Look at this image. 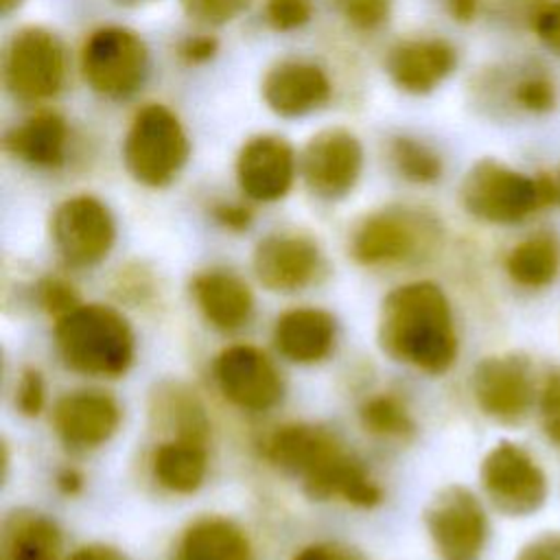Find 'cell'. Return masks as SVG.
I'll list each match as a JSON object with an SVG mask.
<instances>
[{"instance_id":"obj_39","label":"cell","mask_w":560,"mask_h":560,"mask_svg":"<svg viewBox=\"0 0 560 560\" xmlns=\"http://www.w3.org/2000/svg\"><path fill=\"white\" fill-rule=\"evenodd\" d=\"M217 52V39L210 35H195L182 42L179 46V57L186 63H203Z\"/></svg>"},{"instance_id":"obj_19","label":"cell","mask_w":560,"mask_h":560,"mask_svg":"<svg viewBox=\"0 0 560 560\" xmlns=\"http://www.w3.org/2000/svg\"><path fill=\"white\" fill-rule=\"evenodd\" d=\"M455 48L444 39L398 42L387 55L392 81L411 94H427L438 88L455 68Z\"/></svg>"},{"instance_id":"obj_6","label":"cell","mask_w":560,"mask_h":560,"mask_svg":"<svg viewBox=\"0 0 560 560\" xmlns=\"http://www.w3.org/2000/svg\"><path fill=\"white\" fill-rule=\"evenodd\" d=\"M147 66V46L129 28L105 26L94 31L83 44V77L92 90L109 98L131 96L144 83Z\"/></svg>"},{"instance_id":"obj_45","label":"cell","mask_w":560,"mask_h":560,"mask_svg":"<svg viewBox=\"0 0 560 560\" xmlns=\"http://www.w3.org/2000/svg\"><path fill=\"white\" fill-rule=\"evenodd\" d=\"M22 0H0V7H2V13H9L13 11Z\"/></svg>"},{"instance_id":"obj_12","label":"cell","mask_w":560,"mask_h":560,"mask_svg":"<svg viewBox=\"0 0 560 560\" xmlns=\"http://www.w3.org/2000/svg\"><path fill=\"white\" fill-rule=\"evenodd\" d=\"M472 394L486 416L505 424L521 422L534 400L532 363L516 352L481 359L472 372Z\"/></svg>"},{"instance_id":"obj_18","label":"cell","mask_w":560,"mask_h":560,"mask_svg":"<svg viewBox=\"0 0 560 560\" xmlns=\"http://www.w3.org/2000/svg\"><path fill=\"white\" fill-rule=\"evenodd\" d=\"M260 90L269 109L287 118L311 114L330 98V81L324 70L298 59L271 66Z\"/></svg>"},{"instance_id":"obj_14","label":"cell","mask_w":560,"mask_h":560,"mask_svg":"<svg viewBox=\"0 0 560 560\" xmlns=\"http://www.w3.org/2000/svg\"><path fill=\"white\" fill-rule=\"evenodd\" d=\"M221 394L236 407L265 411L282 396V381L273 363L254 346H230L214 361Z\"/></svg>"},{"instance_id":"obj_23","label":"cell","mask_w":560,"mask_h":560,"mask_svg":"<svg viewBox=\"0 0 560 560\" xmlns=\"http://www.w3.org/2000/svg\"><path fill=\"white\" fill-rule=\"evenodd\" d=\"M177 560H254L245 532L228 518H199L182 536Z\"/></svg>"},{"instance_id":"obj_17","label":"cell","mask_w":560,"mask_h":560,"mask_svg":"<svg viewBox=\"0 0 560 560\" xmlns=\"http://www.w3.org/2000/svg\"><path fill=\"white\" fill-rule=\"evenodd\" d=\"M52 424L66 444L92 448L116 433L120 407L105 392H72L55 402Z\"/></svg>"},{"instance_id":"obj_22","label":"cell","mask_w":560,"mask_h":560,"mask_svg":"<svg viewBox=\"0 0 560 560\" xmlns=\"http://www.w3.org/2000/svg\"><path fill=\"white\" fill-rule=\"evenodd\" d=\"M68 127L66 120L52 112H42L13 127L4 147L15 158L44 168H55L66 160Z\"/></svg>"},{"instance_id":"obj_31","label":"cell","mask_w":560,"mask_h":560,"mask_svg":"<svg viewBox=\"0 0 560 560\" xmlns=\"http://www.w3.org/2000/svg\"><path fill=\"white\" fill-rule=\"evenodd\" d=\"M313 15V0H267L265 18L273 31H293Z\"/></svg>"},{"instance_id":"obj_28","label":"cell","mask_w":560,"mask_h":560,"mask_svg":"<svg viewBox=\"0 0 560 560\" xmlns=\"http://www.w3.org/2000/svg\"><path fill=\"white\" fill-rule=\"evenodd\" d=\"M389 155L400 177L413 184H429L442 175L440 155L424 142H418L416 138H394L389 144Z\"/></svg>"},{"instance_id":"obj_25","label":"cell","mask_w":560,"mask_h":560,"mask_svg":"<svg viewBox=\"0 0 560 560\" xmlns=\"http://www.w3.org/2000/svg\"><path fill=\"white\" fill-rule=\"evenodd\" d=\"M505 271L523 289H545L560 271V241L551 232H536L516 243L508 258Z\"/></svg>"},{"instance_id":"obj_4","label":"cell","mask_w":560,"mask_h":560,"mask_svg":"<svg viewBox=\"0 0 560 560\" xmlns=\"http://www.w3.org/2000/svg\"><path fill=\"white\" fill-rule=\"evenodd\" d=\"M459 197L472 217L488 223L512 225L556 203V186L549 177L534 179L494 160H479L466 173Z\"/></svg>"},{"instance_id":"obj_32","label":"cell","mask_w":560,"mask_h":560,"mask_svg":"<svg viewBox=\"0 0 560 560\" xmlns=\"http://www.w3.org/2000/svg\"><path fill=\"white\" fill-rule=\"evenodd\" d=\"M538 409L545 435L560 446V370H551L547 374L538 398Z\"/></svg>"},{"instance_id":"obj_20","label":"cell","mask_w":560,"mask_h":560,"mask_svg":"<svg viewBox=\"0 0 560 560\" xmlns=\"http://www.w3.org/2000/svg\"><path fill=\"white\" fill-rule=\"evenodd\" d=\"M273 341L278 352L289 361H322L335 341V319L322 308L287 311L276 322Z\"/></svg>"},{"instance_id":"obj_43","label":"cell","mask_w":560,"mask_h":560,"mask_svg":"<svg viewBox=\"0 0 560 560\" xmlns=\"http://www.w3.org/2000/svg\"><path fill=\"white\" fill-rule=\"evenodd\" d=\"M475 4H477V0H448L451 15L462 22H468L475 15Z\"/></svg>"},{"instance_id":"obj_24","label":"cell","mask_w":560,"mask_h":560,"mask_svg":"<svg viewBox=\"0 0 560 560\" xmlns=\"http://www.w3.org/2000/svg\"><path fill=\"white\" fill-rule=\"evenodd\" d=\"M59 551L61 534L50 518L20 510L4 521L2 560H57Z\"/></svg>"},{"instance_id":"obj_16","label":"cell","mask_w":560,"mask_h":560,"mask_svg":"<svg viewBox=\"0 0 560 560\" xmlns=\"http://www.w3.org/2000/svg\"><path fill=\"white\" fill-rule=\"evenodd\" d=\"M319 267V249L308 236L271 234L256 245L254 271L269 291H295L308 284Z\"/></svg>"},{"instance_id":"obj_26","label":"cell","mask_w":560,"mask_h":560,"mask_svg":"<svg viewBox=\"0 0 560 560\" xmlns=\"http://www.w3.org/2000/svg\"><path fill=\"white\" fill-rule=\"evenodd\" d=\"M206 446L190 440H168L153 457L158 481L173 492H192L206 477Z\"/></svg>"},{"instance_id":"obj_40","label":"cell","mask_w":560,"mask_h":560,"mask_svg":"<svg viewBox=\"0 0 560 560\" xmlns=\"http://www.w3.org/2000/svg\"><path fill=\"white\" fill-rule=\"evenodd\" d=\"M214 217L221 225L230 228V230H243L252 223V212L245 206H236V203H221L214 208Z\"/></svg>"},{"instance_id":"obj_13","label":"cell","mask_w":560,"mask_h":560,"mask_svg":"<svg viewBox=\"0 0 560 560\" xmlns=\"http://www.w3.org/2000/svg\"><path fill=\"white\" fill-rule=\"evenodd\" d=\"M300 166L304 182L315 195L337 199L357 184L363 166V149L348 129H324L304 147Z\"/></svg>"},{"instance_id":"obj_1","label":"cell","mask_w":560,"mask_h":560,"mask_svg":"<svg viewBox=\"0 0 560 560\" xmlns=\"http://www.w3.org/2000/svg\"><path fill=\"white\" fill-rule=\"evenodd\" d=\"M378 343L394 361L446 372L457 357V332L444 291L427 280L394 289L381 306Z\"/></svg>"},{"instance_id":"obj_21","label":"cell","mask_w":560,"mask_h":560,"mask_svg":"<svg viewBox=\"0 0 560 560\" xmlns=\"http://www.w3.org/2000/svg\"><path fill=\"white\" fill-rule=\"evenodd\" d=\"M192 295L206 319L221 328L234 330L243 326L252 313L249 287L230 271H203L192 280Z\"/></svg>"},{"instance_id":"obj_34","label":"cell","mask_w":560,"mask_h":560,"mask_svg":"<svg viewBox=\"0 0 560 560\" xmlns=\"http://www.w3.org/2000/svg\"><path fill=\"white\" fill-rule=\"evenodd\" d=\"M37 293H39L42 306L55 317H61L81 304L72 284H68L66 280H59V278L42 280L37 287Z\"/></svg>"},{"instance_id":"obj_5","label":"cell","mask_w":560,"mask_h":560,"mask_svg":"<svg viewBox=\"0 0 560 560\" xmlns=\"http://www.w3.org/2000/svg\"><path fill=\"white\" fill-rule=\"evenodd\" d=\"M190 144L177 116L158 103L144 105L131 120L122 142L127 171L144 186L171 184L186 164Z\"/></svg>"},{"instance_id":"obj_46","label":"cell","mask_w":560,"mask_h":560,"mask_svg":"<svg viewBox=\"0 0 560 560\" xmlns=\"http://www.w3.org/2000/svg\"><path fill=\"white\" fill-rule=\"evenodd\" d=\"M553 186H556V203H560V171H558V175L553 177Z\"/></svg>"},{"instance_id":"obj_8","label":"cell","mask_w":560,"mask_h":560,"mask_svg":"<svg viewBox=\"0 0 560 560\" xmlns=\"http://www.w3.org/2000/svg\"><path fill=\"white\" fill-rule=\"evenodd\" d=\"M481 486L497 510L525 516L547 501V475L536 457L514 442H499L481 462Z\"/></svg>"},{"instance_id":"obj_11","label":"cell","mask_w":560,"mask_h":560,"mask_svg":"<svg viewBox=\"0 0 560 560\" xmlns=\"http://www.w3.org/2000/svg\"><path fill=\"white\" fill-rule=\"evenodd\" d=\"M433 236V223L420 212L389 208L363 219L352 234L350 252L363 265L400 262L416 256Z\"/></svg>"},{"instance_id":"obj_15","label":"cell","mask_w":560,"mask_h":560,"mask_svg":"<svg viewBox=\"0 0 560 560\" xmlns=\"http://www.w3.org/2000/svg\"><path fill=\"white\" fill-rule=\"evenodd\" d=\"M236 177L243 192L256 201L284 197L295 177L291 144L278 136H256L247 140L236 158Z\"/></svg>"},{"instance_id":"obj_38","label":"cell","mask_w":560,"mask_h":560,"mask_svg":"<svg viewBox=\"0 0 560 560\" xmlns=\"http://www.w3.org/2000/svg\"><path fill=\"white\" fill-rule=\"evenodd\" d=\"M516 560H560V532H547L529 540Z\"/></svg>"},{"instance_id":"obj_44","label":"cell","mask_w":560,"mask_h":560,"mask_svg":"<svg viewBox=\"0 0 560 560\" xmlns=\"http://www.w3.org/2000/svg\"><path fill=\"white\" fill-rule=\"evenodd\" d=\"M57 481H59V488H61L63 492H68V494H72V492H77V490L81 488V477H79L74 470L61 472Z\"/></svg>"},{"instance_id":"obj_2","label":"cell","mask_w":560,"mask_h":560,"mask_svg":"<svg viewBox=\"0 0 560 560\" xmlns=\"http://www.w3.org/2000/svg\"><path fill=\"white\" fill-rule=\"evenodd\" d=\"M267 455L276 466L300 475L311 499L326 501L341 497L361 508H372L381 501V490L370 481L361 462L348 455L341 444L319 427H280L267 442Z\"/></svg>"},{"instance_id":"obj_7","label":"cell","mask_w":560,"mask_h":560,"mask_svg":"<svg viewBox=\"0 0 560 560\" xmlns=\"http://www.w3.org/2000/svg\"><path fill=\"white\" fill-rule=\"evenodd\" d=\"M66 57L59 39L39 26L18 31L2 59L7 90L26 103L55 96L63 85Z\"/></svg>"},{"instance_id":"obj_9","label":"cell","mask_w":560,"mask_h":560,"mask_svg":"<svg viewBox=\"0 0 560 560\" xmlns=\"http://www.w3.org/2000/svg\"><path fill=\"white\" fill-rule=\"evenodd\" d=\"M424 525L442 560H479L486 547V512L464 486L442 488L424 510Z\"/></svg>"},{"instance_id":"obj_33","label":"cell","mask_w":560,"mask_h":560,"mask_svg":"<svg viewBox=\"0 0 560 560\" xmlns=\"http://www.w3.org/2000/svg\"><path fill=\"white\" fill-rule=\"evenodd\" d=\"M335 4L357 28H374L387 20L392 0H335Z\"/></svg>"},{"instance_id":"obj_41","label":"cell","mask_w":560,"mask_h":560,"mask_svg":"<svg viewBox=\"0 0 560 560\" xmlns=\"http://www.w3.org/2000/svg\"><path fill=\"white\" fill-rule=\"evenodd\" d=\"M68 560H127L118 549L107 545H88L77 549Z\"/></svg>"},{"instance_id":"obj_47","label":"cell","mask_w":560,"mask_h":560,"mask_svg":"<svg viewBox=\"0 0 560 560\" xmlns=\"http://www.w3.org/2000/svg\"><path fill=\"white\" fill-rule=\"evenodd\" d=\"M118 2H138V0H118Z\"/></svg>"},{"instance_id":"obj_36","label":"cell","mask_w":560,"mask_h":560,"mask_svg":"<svg viewBox=\"0 0 560 560\" xmlns=\"http://www.w3.org/2000/svg\"><path fill=\"white\" fill-rule=\"evenodd\" d=\"M44 381L42 374L33 368H26L20 376L18 392H15V405L24 416H37L44 407Z\"/></svg>"},{"instance_id":"obj_10","label":"cell","mask_w":560,"mask_h":560,"mask_svg":"<svg viewBox=\"0 0 560 560\" xmlns=\"http://www.w3.org/2000/svg\"><path fill=\"white\" fill-rule=\"evenodd\" d=\"M50 234L57 252L77 267H88L107 256L114 245L116 228L103 201L77 195L57 206L50 219Z\"/></svg>"},{"instance_id":"obj_35","label":"cell","mask_w":560,"mask_h":560,"mask_svg":"<svg viewBox=\"0 0 560 560\" xmlns=\"http://www.w3.org/2000/svg\"><path fill=\"white\" fill-rule=\"evenodd\" d=\"M516 101L529 112H547L553 107L556 94L551 81L545 77H529L516 85Z\"/></svg>"},{"instance_id":"obj_29","label":"cell","mask_w":560,"mask_h":560,"mask_svg":"<svg viewBox=\"0 0 560 560\" xmlns=\"http://www.w3.org/2000/svg\"><path fill=\"white\" fill-rule=\"evenodd\" d=\"M363 427L383 438H405L413 431V420L405 405L394 396H374L361 407Z\"/></svg>"},{"instance_id":"obj_30","label":"cell","mask_w":560,"mask_h":560,"mask_svg":"<svg viewBox=\"0 0 560 560\" xmlns=\"http://www.w3.org/2000/svg\"><path fill=\"white\" fill-rule=\"evenodd\" d=\"M182 9L197 22L225 24L238 18L252 0H179Z\"/></svg>"},{"instance_id":"obj_42","label":"cell","mask_w":560,"mask_h":560,"mask_svg":"<svg viewBox=\"0 0 560 560\" xmlns=\"http://www.w3.org/2000/svg\"><path fill=\"white\" fill-rule=\"evenodd\" d=\"M293 560H352V558L332 545H311V547H304Z\"/></svg>"},{"instance_id":"obj_27","label":"cell","mask_w":560,"mask_h":560,"mask_svg":"<svg viewBox=\"0 0 560 560\" xmlns=\"http://www.w3.org/2000/svg\"><path fill=\"white\" fill-rule=\"evenodd\" d=\"M158 409L166 411V422L175 431L173 440H190L206 444L208 438V418L203 405L197 396L184 387H173L166 392V398L158 405Z\"/></svg>"},{"instance_id":"obj_37","label":"cell","mask_w":560,"mask_h":560,"mask_svg":"<svg viewBox=\"0 0 560 560\" xmlns=\"http://www.w3.org/2000/svg\"><path fill=\"white\" fill-rule=\"evenodd\" d=\"M534 26L542 44L560 57V0L540 11Z\"/></svg>"},{"instance_id":"obj_3","label":"cell","mask_w":560,"mask_h":560,"mask_svg":"<svg viewBox=\"0 0 560 560\" xmlns=\"http://www.w3.org/2000/svg\"><path fill=\"white\" fill-rule=\"evenodd\" d=\"M55 341L68 368L88 376H120L133 361L127 319L103 304H79L57 317Z\"/></svg>"}]
</instances>
